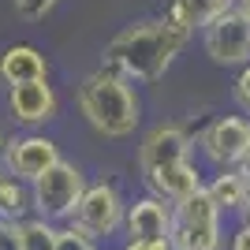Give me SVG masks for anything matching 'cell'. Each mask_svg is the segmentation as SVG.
<instances>
[{
	"label": "cell",
	"mask_w": 250,
	"mask_h": 250,
	"mask_svg": "<svg viewBox=\"0 0 250 250\" xmlns=\"http://www.w3.org/2000/svg\"><path fill=\"white\" fill-rule=\"evenodd\" d=\"M190 42V30H179L168 19H146L135 26H124L112 42L104 45V67L120 71L124 79L135 83H153L168 71L183 45Z\"/></svg>",
	"instance_id": "cell-1"
},
{
	"label": "cell",
	"mask_w": 250,
	"mask_h": 250,
	"mask_svg": "<svg viewBox=\"0 0 250 250\" xmlns=\"http://www.w3.org/2000/svg\"><path fill=\"white\" fill-rule=\"evenodd\" d=\"M79 108L86 124L104 138H127L138 127V97L131 90V79H124L112 67H97L79 86Z\"/></svg>",
	"instance_id": "cell-2"
},
{
	"label": "cell",
	"mask_w": 250,
	"mask_h": 250,
	"mask_svg": "<svg viewBox=\"0 0 250 250\" xmlns=\"http://www.w3.org/2000/svg\"><path fill=\"white\" fill-rule=\"evenodd\" d=\"M86 176L75 161H56V165L45 172L42 179L30 183V194H34V213L49 224H60V220H71L79 202L86 194Z\"/></svg>",
	"instance_id": "cell-3"
},
{
	"label": "cell",
	"mask_w": 250,
	"mask_h": 250,
	"mask_svg": "<svg viewBox=\"0 0 250 250\" xmlns=\"http://www.w3.org/2000/svg\"><path fill=\"white\" fill-rule=\"evenodd\" d=\"M172 239L183 250H224V213L209 190L202 187L187 202L176 206V231Z\"/></svg>",
	"instance_id": "cell-4"
},
{
	"label": "cell",
	"mask_w": 250,
	"mask_h": 250,
	"mask_svg": "<svg viewBox=\"0 0 250 250\" xmlns=\"http://www.w3.org/2000/svg\"><path fill=\"white\" fill-rule=\"evenodd\" d=\"M124 220H127V202L124 194L112 187V183H90L75 209V217L67 224L83 228L90 239H108L116 231H124Z\"/></svg>",
	"instance_id": "cell-5"
},
{
	"label": "cell",
	"mask_w": 250,
	"mask_h": 250,
	"mask_svg": "<svg viewBox=\"0 0 250 250\" xmlns=\"http://www.w3.org/2000/svg\"><path fill=\"white\" fill-rule=\"evenodd\" d=\"M202 49L217 67H247L250 63V19L239 8L224 11L202 30Z\"/></svg>",
	"instance_id": "cell-6"
},
{
	"label": "cell",
	"mask_w": 250,
	"mask_h": 250,
	"mask_svg": "<svg viewBox=\"0 0 250 250\" xmlns=\"http://www.w3.org/2000/svg\"><path fill=\"white\" fill-rule=\"evenodd\" d=\"M202 153L217 168H239V161L250 153V116H220L202 131Z\"/></svg>",
	"instance_id": "cell-7"
},
{
	"label": "cell",
	"mask_w": 250,
	"mask_h": 250,
	"mask_svg": "<svg viewBox=\"0 0 250 250\" xmlns=\"http://www.w3.org/2000/svg\"><path fill=\"white\" fill-rule=\"evenodd\" d=\"M56 161H63L56 142L45 135H22V138H11L8 146H4V172L22 183H34V179H42Z\"/></svg>",
	"instance_id": "cell-8"
},
{
	"label": "cell",
	"mask_w": 250,
	"mask_h": 250,
	"mask_svg": "<svg viewBox=\"0 0 250 250\" xmlns=\"http://www.w3.org/2000/svg\"><path fill=\"white\" fill-rule=\"evenodd\" d=\"M176 231V206L157 194H146L127 206L124 220V235L127 239H142V243H165Z\"/></svg>",
	"instance_id": "cell-9"
},
{
	"label": "cell",
	"mask_w": 250,
	"mask_h": 250,
	"mask_svg": "<svg viewBox=\"0 0 250 250\" xmlns=\"http://www.w3.org/2000/svg\"><path fill=\"white\" fill-rule=\"evenodd\" d=\"M190 161V135L179 124H157L153 131H146L142 146H138V172L149 176L165 165H179Z\"/></svg>",
	"instance_id": "cell-10"
},
{
	"label": "cell",
	"mask_w": 250,
	"mask_h": 250,
	"mask_svg": "<svg viewBox=\"0 0 250 250\" xmlns=\"http://www.w3.org/2000/svg\"><path fill=\"white\" fill-rule=\"evenodd\" d=\"M146 179V187L149 194H157V198H165L172 202V206H179V202H187L190 194H198L206 183H202V172L194 161H179V165H165V168H157V172H149Z\"/></svg>",
	"instance_id": "cell-11"
},
{
	"label": "cell",
	"mask_w": 250,
	"mask_h": 250,
	"mask_svg": "<svg viewBox=\"0 0 250 250\" xmlns=\"http://www.w3.org/2000/svg\"><path fill=\"white\" fill-rule=\"evenodd\" d=\"M8 108L22 127H42L56 116V94H52L49 79L45 83H26V86H11Z\"/></svg>",
	"instance_id": "cell-12"
},
{
	"label": "cell",
	"mask_w": 250,
	"mask_h": 250,
	"mask_svg": "<svg viewBox=\"0 0 250 250\" xmlns=\"http://www.w3.org/2000/svg\"><path fill=\"white\" fill-rule=\"evenodd\" d=\"M49 63L34 45H11L0 56V83L4 86H26V83H45Z\"/></svg>",
	"instance_id": "cell-13"
},
{
	"label": "cell",
	"mask_w": 250,
	"mask_h": 250,
	"mask_svg": "<svg viewBox=\"0 0 250 250\" xmlns=\"http://www.w3.org/2000/svg\"><path fill=\"white\" fill-rule=\"evenodd\" d=\"M206 190L220 206V213H243V206L250 198V179L239 168H217V176L206 183Z\"/></svg>",
	"instance_id": "cell-14"
},
{
	"label": "cell",
	"mask_w": 250,
	"mask_h": 250,
	"mask_svg": "<svg viewBox=\"0 0 250 250\" xmlns=\"http://www.w3.org/2000/svg\"><path fill=\"white\" fill-rule=\"evenodd\" d=\"M30 209H34L30 183H22V179H15V176H4V183H0V220L22 224Z\"/></svg>",
	"instance_id": "cell-15"
},
{
	"label": "cell",
	"mask_w": 250,
	"mask_h": 250,
	"mask_svg": "<svg viewBox=\"0 0 250 250\" xmlns=\"http://www.w3.org/2000/svg\"><path fill=\"white\" fill-rule=\"evenodd\" d=\"M56 224L42 217H26L19 224V235H22V250H56Z\"/></svg>",
	"instance_id": "cell-16"
},
{
	"label": "cell",
	"mask_w": 250,
	"mask_h": 250,
	"mask_svg": "<svg viewBox=\"0 0 250 250\" xmlns=\"http://www.w3.org/2000/svg\"><path fill=\"white\" fill-rule=\"evenodd\" d=\"M183 8H187V19L194 30H206L213 19H220L224 11L235 8V0H183Z\"/></svg>",
	"instance_id": "cell-17"
},
{
	"label": "cell",
	"mask_w": 250,
	"mask_h": 250,
	"mask_svg": "<svg viewBox=\"0 0 250 250\" xmlns=\"http://www.w3.org/2000/svg\"><path fill=\"white\" fill-rule=\"evenodd\" d=\"M56 250H94V239H90L83 228L63 224V228L56 231Z\"/></svg>",
	"instance_id": "cell-18"
},
{
	"label": "cell",
	"mask_w": 250,
	"mask_h": 250,
	"mask_svg": "<svg viewBox=\"0 0 250 250\" xmlns=\"http://www.w3.org/2000/svg\"><path fill=\"white\" fill-rule=\"evenodd\" d=\"M60 0H11V8H15V15L19 19H26V22H38V19H45L52 8H56Z\"/></svg>",
	"instance_id": "cell-19"
},
{
	"label": "cell",
	"mask_w": 250,
	"mask_h": 250,
	"mask_svg": "<svg viewBox=\"0 0 250 250\" xmlns=\"http://www.w3.org/2000/svg\"><path fill=\"white\" fill-rule=\"evenodd\" d=\"M231 97H235V104H239V112L250 116V63H247V67H239L235 83H231Z\"/></svg>",
	"instance_id": "cell-20"
},
{
	"label": "cell",
	"mask_w": 250,
	"mask_h": 250,
	"mask_svg": "<svg viewBox=\"0 0 250 250\" xmlns=\"http://www.w3.org/2000/svg\"><path fill=\"white\" fill-rule=\"evenodd\" d=\"M0 250H22V235L15 220H0Z\"/></svg>",
	"instance_id": "cell-21"
},
{
	"label": "cell",
	"mask_w": 250,
	"mask_h": 250,
	"mask_svg": "<svg viewBox=\"0 0 250 250\" xmlns=\"http://www.w3.org/2000/svg\"><path fill=\"white\" fill-rule=\"evenodd\" d=\"M224 250H250V224H235L228 235V243H224Z\"/></svg>",
	"instance_id": "cell-22"
},
{
	"label": "cell",
	"mask_w": 250,
	"mask_h": 250,
	"mask_svg": "<svg viewBox=\"0 0 250 250\" xmlns=\"http://www.w3.org/2000/svg\"><path fill=\"white\" fill-rule=\"evenodd\" d=\"M168 247V239L165 243H142V239H127L124 243V250H165Z\"/></svg>",
	"instance_id": "cell-23"
},
{
	"label": "cell",
	"mask_w": 250,
	"mask_h": 250,
	"mask_svg": "<svg viewBox=\"0 0 250 250\" xmlns=\"http://www.w3.org/2000/svg\"><path fill=\"white\" fill-rule=\"evenodd\" d=\"M239 172H243V176L250 179V153H247V157H243V161H239Z\"/></svg>",
	"instance_id": "cell-24"
},
{
	"label": "cell",
	"mask_w": 250,
	"mask_h": 250,
	"mask_svg": "<svg viewBox=\"0 0 250 250\" xmlns=\"http://www.w3.org/2000/svg\"><path fill=\"white\" fill-rule=\"evenodd\" d=\"M235 8H239L243 15H247V19H250V0H235Z\"/></svg>",
	"instance_id": "cell-25"
},
{
	"label": "cell",
	"mask_w": 250,
	"mask_h": 250,
	"mask_svg": "<svg viewBox=\"0 0 250 250\" xmlns=\"http://www.w3.org/2000/svg\"><path fill=\"white\" fill-rule=\"evenodd\" d=\"M239 217H243V224H250V198H247V206H243V213H239Z\"/></svg>",
	"instance_id": "cell-26"
},
{
	"label": "cell",
	"mask_w": 250,
	"mask_h": 250,
	"mask_svg": "<svg viewBox=\"0 0 250 250\" xmlns=\"http://www.w3.org/2000/svg\"><path fill=\"white\" fill-rule=\"evenodd\" d=\"M165 250H183V247H179L176 239H168V247H165Z\"/></svg>",
	"instance_id": "cell-27"
},
{
	"label": "cell",
	"mask_w": 250,
	"mask_h": 250,
	"mask_svg": "<svg viewBox=\"0 0 250 250\" xmlns=\"http://www.w3.org/2000/svg\"><path fill=\"white\" fill-rule=\"evenodd\" d=\"M4 176H8V172H4V165H0V183H4Z\"/></svg>",
	"instance_id": "cell-28"
}]
</instances>
